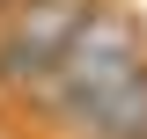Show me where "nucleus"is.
Masks as SVG:
<instances>
[{
	"label": "nucleus",
	"instance_id": "7ed1b4c3",
	"mask_svg": "<svg viewBox=\"0 0 147 139\" xmlns=\"http://www.w3.org/2000/svg\"><path fill=\"white\" fill-rule=\"evenodd\" d=\"M44 124H52V139H147V66L66 103V110H52Z\"/></svg>",
	"mask_w": 147,
	"mask_h": 139
},
{
	"label": "nucleus",
	"instance_id": "f257e3e1",
	"mask_svg": "<svg viewBox=\"0 0 147 139\" xmlns=\"http://www.w3.org/2000/svg\"><path fill=\"white\" fill-rule=\"evenodd\" d=\"M140 66H147V22L132 15L125 0H96L88 22H81V29L66 37V51L52 59V73L30 88V110H37V117H52V110L81 103V95L125 81V73H140Z\"/></svg>",
	"mask_w": 147,
	"mask_h": 139
},
{
	"label": "nucleus",
	"instance_id": "f03ea898",
	"mask_svg": "<svg viewBox=\"0 0 147 139\" xmlns=\"http://www.w3.org/2000/svg\"><path fill=\"white\" fill-rule=\"evenodd\" d=\"M96 0H0V95L30 103V88L52 73L66 37L88 22Z\"/></svg>",
	"mask_w": 147,
	"mask_h": 139
}]
</instances>
